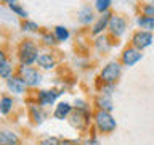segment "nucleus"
<instances>
[{"mask_svg":"<svg viewBox=\"0 0 154 145\" xmlns=\"http://www.w3.org/2000/svg\"><path fill=\"white\" fill-rule=\"evenodd\" d=\"M37 65H38V68H42V69L50 71L56 66V60L51 53H40L37 58Z\"/></svg>","mask_w":154,"mask_h":145,"instance_id":"12","label":"nucleus"},{"mask_svg":"<svg viewBox=\"0 0 154 145\" xmlns=\"http://www.w3.org/2000/svg\"><path fill=\"white\" fill-rule=\"evenodd\" d=\"M13 106H14V100H13V97H8V95H3V97H0V114H8L10 111L13 110Z\"/></svg>","mask_w":154,"mask_h":145,"instance_id":"17","label":"nucleus"},{"mask_svg":"<svg viewBox=\"0 0 154 145\" xmlns=\"http://www.w3.org/2000/svg\"><path fill=\"white\" fill-rule=\"evenodd\" d=\"M85 145H100V142L96 140V137H91L88 140H85Z\"/></svg>","mask_w":154,"mask_h":145,"instance_id":"30","label":"nucleus"},{"mask_svg":"<svg viewBox=\"0 0 154 145\" xmlns=\"http://www.w3.org/2000/svg\"><path fill=\"white\" fill-rule=\"evenodd\" d=\"M13 71H14V68L8 60L0 65V77H3V79H10L13 76Z\"/></svg>","mask_w":154,"mask_h":145,"instance_id":"20","label":"nucleus"},{"mask_svg":"<svg viewBox=\"0 0 154 145\" xmlns=\"http://www.w3.org/2000/svg\"><path fill=\"white\" fill-rule=\"evenodd\" d=\"M138 26L143 29V31H148L151 32L154 29V18H149V16H140L138 18Z\"/></svg>","mask_w":154,"mask_h":145,"instance_id":"19","label":"nucleus"},{"mask_svg":"<svg viewBox=\"0 0 154 145\" xmlns=\"http://www.w3.org/2000/svg\"><path fill=\"white\" fill-rule=\"evenodd\" d=\"M42 42L45 44V45H55L56 44V37H55V34H51V32H45L42 36Z\"/></svg>","mask_w":154,"mask_h":145,"instance_id":"25","label":"nucleus"},{"mask_svg":"<svg viewBox=\"0 0 154 145\" xmlns=\"http://www.w3.org/2000/svg\"><path fill=\"white\" fill-rule=\"evenodd\" d=\"M111 29V34L116 37H120L122 34L125 32V29H127V23H125V19L122 16H116V14H112L109 19V26Z\"/></svg>","mask_w":154,"mask_h":145,"instance_id":"8","label":"nucleus"},{"mask_svg":"<svg viewBox=\"0 0 154 145\" xmlns=\"http://www.w3.org/2000/svg\"><path fill=\"white\" fill-rule=\"evenodd\" d=\"M29 114L34 119L35 124H42L43 119H45V111H43V106L40 105H29Z\"/></svg>","mask_w":154,"mask_h":145,"instance_id":"15","label":"nucleus"},{"mask_svg":"<svg viewBox=\"0 0 154 145\" xmlns=\"http://www.w3.org/2000/svg\"><path fill=\"white\" fill-rule=\"evenodd\" d=\"M40 145H63V142L58 137H45L40 140Z\"/></svg>","mask_w":154,"mask_h":145,"instance_id":"26","label":"nucleus"},{"mask_svg":"<svg viewBox=\"0 0 154 145\" xmlns=\"http://www.w3.org/2000/svg\"><path fill=\"white\" fill-rule=\"evenodd\" d=\"M111 3H112V0H95V8H96V11H100L103 14L109 10Z\"/></svg>","mask_w":154,"mask_h":145,"instance_id":"23","label":"nucleus"},{"mask_svg":"<svg viewBox=\"0 0 154 145\" xmlns=\"http://www.w3.org/2000/svg\"><path fill=\"white\" fill-rule=\"evenodd\" d=\"M77 18H79V23H82V24H90L93 21V11H91L90 7H84L79 10Z\"/></svg>","mask_w":154,"mask_h":145,"instance_id":"18","label":"nucleus"},{"mask_svg":"<svg viewBox=\"0 0 154 145\" xmlns=\"http://www.w3.org/2000/svg\"><path fill=\"white\" fill-rule=\"evenodd\" d=\"M21 29H23L24 32H37V31H38V24L34 23V21H29V19H26V21H23Z\"/></svg>","mask_w":154,"mask_h":145,"instance_id":"24","label":"nucleus"},{"mask_svg":"<svg viewBox=\"0 0 154 145\" xmlns=\"http://www.w3.org/2000/svg\"><path fill=\"white\" fill-rule=\"evenodd\" d=\"M21 139L14 130L10 129H2L0 130V145H19Z\"/></svg>","mask_w":154,"mask_h":145,"instance_id":"10","label":"nucleus"},{"mask_svg":"<svg viewBox=\"0 0 154 145\" xmlns=\"http://www.w3.org/2000/svg\"><path fill=\"white\" fill-rule=\"evenodd\" d=\"M2 3H7V5H11V3H18V0H0Z\"/></svg>","mask_w":154,"mask_h":145,"instance_id":"32","label":"nucleus"},{"mask_svg":"<svg viewBox=\"0 0 154 145\" xmlns=\"http://www.w3.org/2000/svg\"><path fill=\"white\" fill-rule=\"evenodd\" d=\"M111 16H112V14H111L109 11H106V13H103V16H101L98 21L95 23V26H93V29H91V32L95 34H100V32H103L106 27L109 26V19H111Z\"/></svg>","mask_w":154,"mask_h":145,"instance_id":"16","label":"nucleus"},{"mask_svg":"<svg viewBox=\"0 0 154 145\" xmlns=\"http://www.w3.org/2000/svg\"><path fill=\"white\" fill-rule=\"evenodd\" d=\"M75 110H80V111H88V110H87V103H85V102L84 100H75Z\"/></svg>","mask_w":154,"mask_h":145,"instance_id":"29","label":"nucleus"},{"mask_svg":"<svg viewBox=\"0 0 154 145\" xmlns=\"http://www.w3.org/2000/svg\"><path fill=\"white\" fill-rule=\"evenodd\" d=\"M95 124L100 132H103V134H111L117 127V123L112 118V114L109 111H103V110H98L95 113Z\"/></svg>","mask_w":154,"mask_h":145,"instance_id":"2","label":"nucleus"},{"mask_svg":"<svg viewBox=\"0 0 154 145\" xmlns=\"http://www.w3.org/2000/svg\"><path fill=\"white\" fill-rule=\"evenodd\" d=\"M85 118H88V111L77 110L75 113L71 116V124L74 126V127H77V129H84L85 126L88 124V119H85Z\"/></svg>","mask_w":154,"mask_h":145,"instance_id":"13","label":"nucleus"},{"mask_svg":"<svg viewBox=\"0 0 154 145\" xmlns=\"http://www.w3.org/2000/svg\"><path fill=\"white\" fill-rule=\"evenodd\" d=\"M152 40H154L152 32H148V31H138V32H135L133 37H132L133 45H135V48H138V50H143V48L149 47L152 44Z\"/></svg>","mask_w":154,"mask_h":145,"instance_id":"7","label":"nucleus"},{"mask_svg":"<svg viewBox=\"0 0 154 145\" xmlns=\"http://www.w3.org/2000/svg\"><path fill=\"white\" fill-rule=\"evenodd\" d=\"M18 74L23 77V81L27 84V87H38L40 82H42V79H43L37 68L26 66V65H19Z\"/></svg>","mask_w":154,"mask_h":145,"instance_id":"3","label":"nucleus"},{"mask_svg":"<svg viewBox=\"0 0 154 145\" xmlns=\"http://www.w3.org/2000/svg\"><path fill=\"white\" fill-rule=\"evenodd\" d=\"M53 34H55L56 40H60V42H64L69 39V31H67L64 26H56L53 29Z\"/></svg>","mask_w":154,"mask_h":145,"instance_id":"21","label":"nucleus"},{"mask_svg":"<svg viewBox=\"0 0 154 145\" xmlns=\"http://www.w3.org/2000/svg\"><path fill=\"white\" fill-rule=\"evenodd\" d=\"M143 13H144V16H149V18H154V0L151 3H148L146 7L143 8Z\"/></svg>","mask_w":154,"mask_h":145,"instance_id":"27","label":"nucleus"},{"mask_svg":"<svg viewBox=\"0 0 154 145\" xmlns=\"http://www.w3.org/2000/svg\"><path fill=\"white\" fill-rule=\"evenodd\" d=\"M114 92V84H104V87L101 89V94L104 95H111Z\"/></svg>","mask_w":154,"mask_h":145,"instance_id":"28","label":"nucleus"},{"mask_svg":"<svg viewBox=\"0 0 154 145\" xmlns=\"http://www.w3.org/2000/svg\"><path fill=\"white\" fill-rule=\"evenodd\" d=\"M61 95L60 90L56 89H43V90H38L37 94V103L40 106H50L56 102V98Z\"/></svg>","mask_w":154,"mask_h":145,"instance_id":"6","label":"nucleus"},{"mask_svg":"<svg viewBox=\"0 0 154 145\" xmlns=\"http://www.w3.org/2000/svg\"><path fill=\"white\" fill-rule=\"evenodd\" d=\"M71 113H72V106H71V103H67V102H61V103L56 105L55 111H53V118L58 119V121H64Z\"/></svg>","mask_w":154,"mask_h":145,"instance_id":"11","label":"nucleus"},{"mask_svg":"<svg viewBox=\"0 0 154 145\" xmlns=\"http://www.w3.org/2000/svg\"><path fill=\"white\" fill-rule=\"evenodd\" d=\"M141 58H143L141 52H140L138 48H135V47H130V48H127V50H124V53H122V63L125 66L137 65Z\"/></svg>","mask_w":154,"mask_h":145,"instance_id":"9","label":"nucleus"},{"mask_svg":"<svg viewBox=\"0 0 154 145\" xmlns=\"http://www.w3.org/2000/svg\"><path fill=\"white\" fill-rule=\"evenodd\" d=\"M120 71H122V68H120V65L117 61H111L108 63L103 71H101V81H103V84H116V81L120 77Z\"/></svg>","mask_w":154,"mask_h":145,"instance_id":"4","label":"nucleus"},{"mask_svg":"<svg viewBox=\"0 0 154 145\" xmlns=\"http://www.w3.org/2000/svg\"><path fill=\"white\" fill-rule=\"evenodd\" d=\"M38 47L35 45V42L32 40H23L19 44V48H18V60H19V65H26V66H31L32 63H37V58H38Z\"/></svg>","mask_w":154,"mask_h":145,"instance_id":"1","label":"nucleus"},{"mask_svg":"<svg viewBox=\"0 0 154 145\" xmlns=\"http://www.w3.org/2000/svg\"><path fill=\"white\" fill-rule=\"evenodd\" d=\"M8 10H10L11 13H14L16 16L23 18V19H27V16H29V13H27L19 3H11V5H8Z\"/></svg>","mask_w":154,"mask_h":145,"instance_id":"22","label":"nucleus"},{"mask_svg":"<svg viewBox=\"0 0 154 145\" xmlns=\"http://www.w3.org/2000/svg\"><path fill=\"white\" fill-rule=\"evenodd\" d=\"M7 61V55H5V52H3V48H0V65L2 63Z\"/></svg>","mask_w":154,"mask_h":145,"instance_id":"31","label":"nucleus"},{"mask_svg":"<svg viewBox=\"0 0 154 145\" xmlns=\"http://www.w3.org/2000/svg\"><path fill=\"white\" fill-rule=\"evenodd\" d=\"M95 103L96 106H98L100 110H103V111H112L114 110V103H112V98H111V95H104V94H101L96 97V100H95Z\"/></svg>","mask_w":154,"mask_h":145,"instance_id":"14","label":"nucleus"},{"mask_svg":"<svg viewBox=\"0 0 154 145\" xmlns=\"http://www.w3.org/2000/svg\"><path fill=\"white\" fill-rule=\"evenodd\" d=\"M7 89L13 95H24L27 90V84L23 81V77L19 74H16V76L13 74L10 79H7Z\"/></svg>","mask_w":154,"mask_h":145,"instance_id":"5","label":"nucleus"}]
</instances>
